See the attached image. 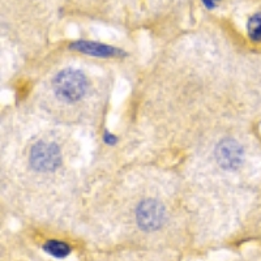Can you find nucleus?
Listing matches in <instances>:
<instances>
[{
  "label": "nucleus",
  "instance_id": "1",
  "mask_svg": "<svg viewBox=\"0 0 261 261\" xmlns=\"http://www.w3.org/2000/svg\"><path fill=\"white\" fill-rule=\"evenodd\" d=\"M53 90L60 101L76 103L88 92V77L81 69L63 68L53 79Z\"/></svg>",
  "mask_w": 261,
  "mask_h": 261
},
{
  "label": "nucleus",
  "instance_id": "2",
  "mask_svg": "<svg viewBox=\"0 0 261 261\" xmlns=\"http://www.w3.org/2000/svg\"><path fill=\"white\" fill-rule=\"evenodd\" d=\"M62 151L54 143L38 141L29 151V163L33 170L38 172H54L62 165Z\"/></svg>",
  "mask_w": 261,
  "mask_h": 261
},
{
  "label": "nucleus",
  "instance_id": "3",
  "mask_svg": "<svg viewBox=\"0 0 261 261\" xmlns=\"http://www.w3.org/2000/svg\"><path fill=\"white\" fill-rule=\"evenodd\" d=\"M137 226L143 231L153 232L162 227L167 220L165 205L155 199H145L137 205L135 212Z\"/></svg>",
  "mask_w": 261,
  "mask_h": 261
},
{
  "label": "nucleus",
  "instance_id": "4",
  "mask_svg": "<svg viewBox=\"0 0 261 261\" xmlns=\"http://www.w3.org/2000/svg\"><path fill=\"white\" fill-rule=\"evenodd\" d=\"M246 153L239 141L232 137L221 140L214 149V160L217 165L225 171H237L244 163Z\"/></svg>",
  "mask_w": 261,
  "mask_h": 261
},
{
  "label": "nucleus",
  "instance_id": "5",
  "mask_svg": "<svg viewBox=\"0 0 261 261\" xmlns=\"http://www.w3.org/2000/svg\"><path fill=\"white\" fill-rule=\"evenodd\" d=\"M69 48L77 53L85 54L89 57L95 58H102V59H109V58H120L125 57L127 54L123 50L118 47H114L110 45H105L101 42H94V41H76L69 45Z\"/></svg>",
  "mask_w": 261,
  "mask_h": 261
},
{
  "label": "nucleus",
  "instance_id": "6",
  "mask_svg": "<svg viewBox=\"0 0 261 261\" xmlns=\"http://www.w3.org/2000/svg\"><path fill=\"white\" fill-rule=\"evenodd\" d=\"M43 251H45L47 255H50L54 258H65L68 257L72 252V248L68 243L65 242L59 241V239H48L47 242H45V244L42 246Z\"/></svg>",
  "mask_w": 261,
  "mask_h": 261
},
{
  "label": "nucleus",
  "instance_id": "7",
  "mask_svg": "<svg viewBox=\"0 0 261 261\" xmlns=\"http://www.w3.org/2000/svg\"><path fill=\"white\" fill-rule=\"evenodd\" d=\"M247 36L253 43H261V12H256L247 21Z\"/></svg>",
  "mask_w": 261,
  "mask_h": 261
},
{
  "label": "nucleus",
  "instance_id": "8",
  "mask_svg": "<svg viewBox=\"0 0 261 261\" xmlns=\"http://www.w3.org/2000/svg\"><path fill=\"white\" fill-rule=\"evenodd\" d=\"M102 139H103V141L106 145L113 146V145H116V143H118V136L107 129L103 132V136H102Z\"/></svg>",
  "mask_w": 261,
  "mask_h": 261
},
{
  "label": "nucleus",
  "instance_id": "9",
  "mask_svg": "<svg viewBox=\"0 0 261 261\" xmlns=\"http://www.w3.org/2000/svg\"><path fill=\"white\" fill-rule=\"evenodd\" d=\"M201 2H202V4H204V6L206 7L208 9H214L220 0H201Z\"/></svg>",
  "mask_w": 261,
  "mask_h": 261
}]
</instances>
